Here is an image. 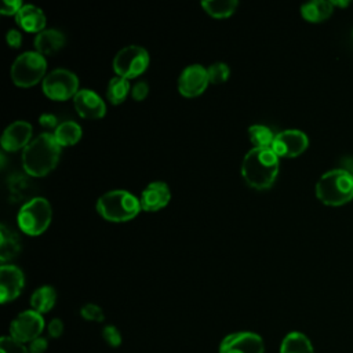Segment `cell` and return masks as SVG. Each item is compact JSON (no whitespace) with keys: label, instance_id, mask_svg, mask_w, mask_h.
I'll list each match as a JSON object with an SVG mask.
<instances>
[{"label":"cell","instance_id":"26","mask_svg":"<svg viewBox=\"0 0 353 353\" xmlns=\"http://www.w3.org/2000/svg\"><path fill=\"white\" fill-rule=\"evenodd\" d=\"M274 137L273 131L263 124H252L248 128V138L254 148H272Z\"/></svg>","mask_w":353,"mask_h":353},{"label":"cell","instance_id":"21","mask_svg":"<svg viewBox=\"0 0 353 353\" xmlns=\"http://www.w3.org/2000/svg\"><path fill=\"white\" fill-rule=\"evenodd\" d=\"M57 302V291L51 285L39 287L30 296L32 310L43 314L50 312Z\"/></svg>","mask_w":353,"mask_h":353},{"label":"cell","instance_id":"2","mask_svg":"<svg viewBox=\"0 0 353 353\" xmlns=\"http://www.w3.org/2000/svg\"><path fill=\"white\" fill-rule=\"evenodd\" d=\"M61 156V146L51 132L39 134L22 152V165L30 176H44L55 168Z\"/></svg>","mask_w":353,"mask_h":353},{"label":"cell","instance_id":"38","mask_svg":"<svg viewBox=\"0 0 353 353\" xmlns=\"http://www.w3.org/2000/svg\"><path fill=\"white\" fill-rule=\"evenodd\" d=\"M352 34H353V30H352Z\"/></svg>","mask_w":353,"mask_h":353},{"label":"cell","instance_id":"25","mask_svg":"<svg viewBox=\"0 0 353 353\" xmlns=\"http://www.w3.org/2000/svg\"><path fill=\"white\" fill-rule=\"evenodd\" d=\"M239 6L237 0H205L201 1V7L207 14L214 18H228L230 17Z\"/></svg>","mask_w":353,"mask_h":353},{"label":"cell","instance_id":"34","mask_svg":"<svg viewBox=\"0 0 353 353\" xmlns=\"http://www.w3.org/2000/svg\"><path fill=\"white\" fill-rule=\"evenodd\" d=\"M47 345H48L47 339L43 338V336H39V338H36L34 341H32L29 343L28 349H29L30 353H44L46 349H47Z\"/></svg>","mask_w":353,"mask_h":353},{"label":"cell","instance_id":"1","mask_svg":"<svg viewBox=\"0 0 353 353\" xmlns=\"http://www.w3.org/2000/svg\"><path fill=\"white\" fill-rule=\"evenodd\" d=\"M279 159L272 148H252L241 163L243 179L254 189H269L279 174Z\"/></svg>","mask_w":353,"mask_h":353},{"label":"cell","instance_id":"28","mask_svg":"<svg viewBox=\"0 0 353 353\" xmlns=\"http://www.w3.org/2000/svg\"><path fill=\"white\" fill-rule=\"evenodd\" d=\"M0 353H30V352L28 346H25V343L8 335L0 339Z\"/></svg>","mask_w":353,"mask_h":353},{"label":"cell","instance_id":"15","mask_svg":"<svg viewBox=\"0 0 353 353\" xmlns=\"http://www.w3.org/2000/svg\"><path fill=\"white\" fill-rule=\"evenodd\" d=\"M32 124L25 120H17L7 125L1 135V148L7 152L25 149L32 141Z\"/></svg>","mask_w":353,"mask_h":353},{"label":"cell","instance_id":"23","mask_svg":"<svg viewBox=\"0 0 353 353\" xmlns=\"http://www.w3.org/2000/svg\"><path fill=\"white\" fill-rule=\"evenodd\" d=\"M54 138L59 143V146H72L76 145L81 138V127L72 120L62 121L54 130Z\"/></svg>","mask_w":353,"mask_h":353},{"label":"cell","instance_id":"7","mask_svg":"<svg viewBox=\"0 0 353 353\" xmlns=\"http://www.w3.org/2000/svg\"><path fill=\"white\" fill-rule=\"evenodd\" d=\"M149 65V54L141 46L123 47L113 58V69L117 76L127 80L142 74Z\"/></svg>","mask_w":353,"mask_h":353},{"label":"cell","instance_id":"35","mask_svg":"<svg viewBox=\"0 0 353 353\" xmlns=\"http://www.w3.org/2000/svg\"><path fill=\"white\" fill-rule=\"evenodd\" d=\"M6 40L8 43L10 47H14V48H18L22 43V34L19 30L17 29H11L7 32V36H6Z\"/></svg>","mask_w":353,"mask_h":353},{"label":"cell","instance_id":"5","mask_svg":"<svg viewBox=\"0 0 353 353\" xmlns=\"http://www.w3.org/2000/svg\"><path fill=\"white\" fill-rule=\"evenodd\" d=\"M52 218L51 204L47 199L36 196L22 204L17 222L19 229L29 236H39L47 230Z\"/></svg>","mask_w":353,"mask_h":353},{"label":"cell","instance_id":"29","mask_svg":"<svg viewBox=\"0 0 353 353\" xmlns=\"http://www.w3.org/2000/svg\"><path fill=\"white\" fill-rule=\"evenodd\" d=\"M80 314L83 319L88 320V321H103L105 314L102 307H99L95 303H85L81 309H80Z\"/></svg>","mask_w":353,"mask_h":353},{"label":"cell","instance_id":"17","mask_svg":"<svg viewBox=\"0 0 353 353\" xmlns=\"http://www.w3.org/2000/svg\"><path fill=\"white\" fill-rule=\"evenodd\" d=\"M17 23L29 33H40L46 26V15L41 8L33 4H23L15 15Z\"/></svg>","mask_w":353,"mask_h":353},{"label":"cell","instance_id":"22","mask_svg":"<svg viewBox=\"0 0 353 353\" xmlns=\"http://www.w3.org/2000/svg\"><path fill=\"white\" fill-rule=\"evenodd\" d=\"M280 353H314V350L312 342L305 334L292 331L281 341Z\"/></svg>","mask_w":353,"mask_h":353},{"label":"cell","instance_id":"31","mask_svg":"<svg viewBox=\"0 0 353 353\" xmlns=\"http://www.w3.org/2000/svg\"><path fill=\"white\" fill-rule=\"evenodd\" d=\"M149 94V85L146 81H138L132 85L131 88V97L135 99V101H143Z\"/></svg>","mask_w":353,"mask_h":353},{"label":"cell","instance_id":"16","mask_svg":"<svg viewBox=\"0 0 353 353\" xmlns=\"http://www.w3.org/2000/svg\"><path fill=\"white\" fill-rule=\"evenodd\" d=\"M171 199L170 188L165 182L154 181L150 182L141 193L139 203L141 208L148 212L159 211L160 208L165 207Z\"/></svg>","mask_w":353,"mask_h":353},{"label":"cell","instance_id":"18","mask_svg":"<svg viewBox=\"0 0 353 353\" xmlns=\"http://www.w3.org/2000/svg\"><path fill=\"white\" fill-rule=\"evenodd\" d=\"M65 44V36L61 30L57 29H44L34 37V47L39 54L43 57L52 55L59 51Z\"/></svg>","mask_w":353,"mask_h":353},{"label":"cell","instance_id":"36","mask_svg":"<svg viewBox=\"0 0 353 353\" xmlns=\"http://www.w3.org/2000/svg\"><path fill=\"white\" fill-rule=\"evenodd\" d=\"M39 121L43 127L46 128H57L58 127V121H57V117L52 114V113H43L40 117H39Z\"/></svg>","mask_w":353,"mask_h":353},{"label":"cell","instance_id":"10","mask_svg":"<svg viewBox=\"0 0 353 353\" xmlns=\"http://www.w3.org/2000/svg\"><path fill=\"white\" fill-rule=\"evenodd\" d=\"M219 353H265V343L255 332L239 331L222 339Z\"/></svg>","mask_w":353,"mask_h":353},{"label":"cell","instance_id":"30","mask_svg":"<svg viewBox=\"0 0 353 353\" xmlns=\"http://www.w3.org/2000/svg\"><path fill=\"white\" fill-rule=\"evenodd\" d=\"M102 336L108 345L116 347L121 343V334L114 325H106L102 331Z\"/></svg>","mask_w":353,"mask_h":353},{"label":"cell","instance_id":"19","mask_svg":"<svg viewBox=\"0 0 353 353\" xmlns=\"http://www.w3.org/2000/svg\"><path fill=\"white\" fill-rule=\"evenodd\" d=\"M334 6L328 0H312L301 6L302 17L309 22H321L331 17Z\"/></svg>","mask_w":353,"mask_h":353},{"label":"cell","instance_id":"24","mask_svg":"<svg viewBox=\"0 0 353 353\" xmlns=\"http://www.w3.org/2000/svg\"><path fill=\"white\" fill-rule=\"evenodd\" d=\"M128 94H131L130 80L120 77V76H116L109 80L108 88H106V98L110 103L119 105V103L124 102L125 98L128 97Z\"/></svg>","mask_w":353,"mask_h":353},{"label":"cell","instance_id":"33","mask_svg":"<svg viewBox=\"0 0 353 353\" xmlns=\"http://www.w3.org/2000/svg\"><path fill=\"white\" fill-rule=\"evenodd\" d=\"M63 332V323L59 319H52L48 324V335L51 338H59Z\"/></svg>","mask_w":353,"mask_h":353},{"label":"cell","instance_id":"12","mask_svg":"<svg viewBox=\"0 0 353 353\" xmlns=\"http://www.w3.org/2000/svg\"><path fill=\"white\" fill-rule=\"evenodd\" d=\"M208 83L207 69L193 63L181 72L178 77V91L186 98H194L205 91Z\"/></svg>","mask_w":353,"mask_h":353},{"label":"cell","instance_id":"20","mask_svg":"<svg viewBox=\"0 0 353 353\" xmlns=\"http://www.w3.org/2000/svg\"><path fill=\"white\" fill-rule=\"evenodd\" d=\"M21 251V244L17 233L6 225L0 226V261L4 263L15 258Z\"/></svg>","mask_w":353,"mask_h":353},{"label":"cell","instance_id":"32","mask_svg":"<svg viewBox=\"0 0 353 353\" xmlns=\"http://www.w3.org/2000/svg\"><path fill=\"white\" fill-rule=\"evenodd\" d=\"M22 3L19 0H4L1 4V14L3 15H17L22 8Z\"/></svg>","mask_w":353,"mask_h":353},{"label":"cell","instance_id":"27","mask_svg":"<svg viewBox=\"0 0 353 353\" xmlns=\"http://www.w3.org/2000/svg\"><path fill=\"white\" fill-rule=\"evenodd\" d=\"M208 81L212 84H222L229 79L230 69L225 62H215L207 68Z\"/></svg>","mask_w":353,"mask_h":353},{"label":"cell","instance_id":"3","mask_svg":"<svg viewBox=\"0 0 353 353\" xmlns=\"http://www.w3.org/2000/svg\"><path fill=\"white\" fill-rule=\"evenodd\" d=\"M317 199L327 205H342L353 199V174L346 168L324 172L314 186Z\"/></svg>","mask_w":353,"mask_h":353},{"label":"cell","instance_id":"8","mask_svg":"<svg viewBox=\"0 0 353 353\" xmlns=\"http://www.w3.org/2000/svg\"><path fill=\"white\" fill-rule=\"evenodd\" d=\"M41 88L46 97L52 101H66L79 92V79L68 69H54L46 74Z\"/></svg>","mask_w":353,"mask_h":353},{"label":"cell","instance_id":"6","mask_svg":"<svg viewBox=\"0 0 353 353\" xmlns=\"http://www.w3.org/2000/svg\"><path fill=\"white\" fill-rule=\"evenodd\" d=\"M47 70L46 58L37 51H25L11 65V79L15 85L28 88L44 80Z\"/></svg>","mask_w":353,"mask_h":353},{"label":"cell","instance_id":"11","mask_svg":"<svg viewBox=\"0 0 353 353\" xmlns=\"http://www.w3.org/2000/svg\"><path fill=\"white\" fill-rule=\"evenodd\" d=\"M309 145L307 135L301 130H284L276 134L272 150L279 157H296L302 154Z\"/></svg>","mask_w":353,"mask_h":353},{"label":"cell","instance_id":"37","mask_svg":"<svg viewBox=\"0 0 353 353\" xmlns=\"http://www.w3.org/2000/svg\"><path fill=\"white\" fill-rule=\"evenodd\" d=\"M331 3H332V6H339V7H346V6H349V3H350V1H347V0H346V1H338V0H336V1H335V0H332V1H331Z\"/></svg>","mask_w":353,"mask_h":353},{"label":"cell","instance_id":"14","mask_svg":"<svg viewBox=\"0 0 353 353\" xmlns=\"http://www.w3.org/2000/svg\"><path fill=\"white\" fill-rule=\"evenodd\" d=\"M76 112L83 119H102L106 113V105L103 99L92 90L81 88L73 98Z\"/></svg>","mask_w":353,"mask_h":353},{"label":"cell","instance_id":"39","mask_svg":"<svg viewBox=\"0 0 353 353\" xmlns=\"http://www.w3.org/2000/svg\"><path fill=\"white\" fill-rule=\"evenodd\" d=\"M352 174H353V172H352Z\"/></svg>","mask_w":353,"mask_h":353},{"label":"cell","instance_id":"13","mask_svg":"<svg viewBox=\"0 0 353 353\" xmlns=\"http://www.w3.org/2000/svg\"><path fill=\"white\" fill-rule=\"evenodd\" d=\"M25 285V276L15 265H1L0 268V301L7 303L19 296Z\"/></svg>","mask_w":353,"mask_h":353},{"label":"cell","instance_id":"9","mask_svg":"<svg viewBox=\"0 0 353 353\" xmlns=\"http://www.w3.org/2000/svg\"><path fill=\"white\" fill-rule=\"evenodd\" d=\"M44 330V319L40 313L29 309L19 313L10 324V336L22 342L30 343L41 335Z\"/></svg>","mask_w":353,"mask_h":353},{"label":"cell","instance_id":"4","mask_svg":"<svg viewBox=\"0 0 353 353\" xmlns=\"http://www.w3.org/2000/svg\"><path fill=\"white\" fill-rule=\"evenodd\" d=\"M141 210L139 199L127 190H110L97 200L98 214L110 222H127Z\"/></svg>","mask_w":353,"mask_h":353}]
</instances>
